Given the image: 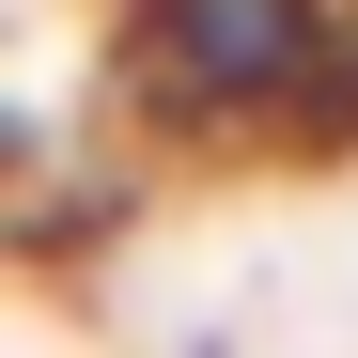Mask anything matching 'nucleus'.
I'll return each instance as SVG.
<instances>
[{"mask_svg": "<svg viewBox=\"0 0 358 358\" xmlns=\"http://www.w3.org/2000/svg\"><path fill=\"white\" fill-rule=\"evenodd\" d=\"M125 109L187 156H358V0H125Z\"/></svg>", "mask_w": 358, "mask_h": 358, "instance_id": "1", "label": "nucleus"}]
</instances>
